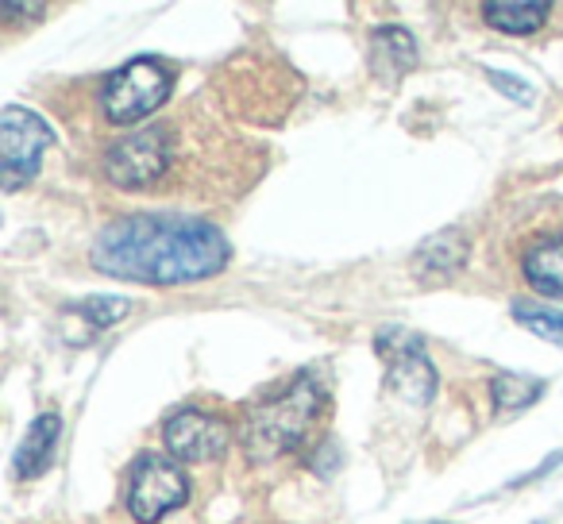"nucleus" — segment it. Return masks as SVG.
<instances>
[{
	"label": "nucleus",
	"mask_w": 563,
	"mask_h": 524,
	"mask_svg": "<svg viewBox=\"0 0 563 524\" xmlns=\"http://www.w3.org/2000/svg\"><path fill=\"white\" fill-rule=\"evenodd\" d=\"M101 275L140 286H186L224 270L228 239L217 224L194 216H124L112 220L89 247Z\"/></svg>",
	"instance_id": "1"
},
{
	"label": "nucleus",
	"mask_w": 563,
	"mask_h": 524,
	"mask_svg": "<svg viewBox=\"0 0 563 524\" xmlns=\"http://www.w3.org/2000/svg\"><path fill=\"white\" fill-rule=\"evenodd\" d=\"M321 405H324V390L309 375H298L282 393H274L263 405H255V413L247 421V444L258 455L298 451L309 439V432H313Z\"/></svg>",
	"instance_id": "2"
},
{
	"label": "nucleus",
	"mask_w": 563,
	"mask_h": 524,
	"mask_svg": "<svg viewBox=\"0 0 563 524\" xmlns=\"http://www.w3.org/2000/svg\"><path fill=\"white\" fill-rule=\"evenodd\" d=\"M174 89V74L158 58H135L124 70H117L101 89V112L112 124H140L151 112L166 104Z\"/></svg>",
	"instance_id": "3"
},
{
	"label": "nucleus",
	"mask_w": 563,
	"mask_h": 524,
	"mask_svg": "<svg viewBox=\"0 0 563 524\" xmlns=\"http://www.w3.org/2000/svg\"><path fill=\"white\" fill-rule=\"evenodd\" d=\"M189 501V478L181 459L170 451H143L132 467V486H128V513L140 524L163 521L170 509Z\"/></svg>",
	"instance_id": "4"
},
{
	"label": "nucleus",
	"mask_w": 563,
	"mask_h": 524,
	"mask_svg": "<svg viewBox=\"0 0 563 524\" xmlns=\"http://www.w3.org/2000/svg\"><path fill=\"white\" fill-rule=\"evenodd\" d=\"M174 158V140L166 127H140V132L117 140L104 150V178L117 189H147L151 181H158L170 170Z\"/></svg>",
	"instance_id": "5"
},
{
	"label": "nucleus",
	"mask_w": 563,
	"mask_h": 524,
	"mask_svg": "<svg viewBox=\"0 0 563 524\" xmlns=\"http://www.w3.org/2000/svg\"><path fill=\"white\" fill-rule=\"evenodd\" d=\"M51 140L55 135L43 124V116L20 109V104L4 109V120H0V158H4L0 186H4V193H16L20 186H27L40 174V158L51 147Z\"/></svg>",
	"instance_id": "6"
},
{
	"label": "nucleus",
	"mask_w": 563,
	"mask_h": 524,
	"mask_svg": "<svg viewBox=\"0 0 563 524\" xmlns=\"http://www.w3.org/2000/svg\"><path fill=\"white\" fill-rule=\"evenodd\" d=\"M378 355L386 359V378L390 386L413 405H429L437 398V370L424 355V344L406 328H386L375 339Z\"/></svg>",
	"instance_id": "7"
},
{
	"label": "nucleus",
	"mask_w": 563,
	"mask_h": 524,
	"mask_svg": "<svg viewBox=\"0 0 563 524\" xmlns=\"http://www.w3.org/2000/svg\"><path fill=\"white\" fill-rule=\"evenodd\" d=\"M163 439H166V451H170L174 459L205 462V459H217V455L228 451L232 428H228V421L205 413V409H178V413L166 416Z\"/></svg>",
	"instance_id": "8"
},
{
	"label": "nucleus",
	"mask_w": 563,
	"mask_h": 524,
	"mask_svg": "<svg viewBox=\"0 0 563 524\" xmlns=\"http://www.w3.org/2000/svg\"><path fill=\"white\" fill-rule=\"evenodd\" d=\"M463 263H467V239H463L455 227H448V232H437L432 239H424L421 247L413 250V263H409V267H413L417 282L440 286L452 275H460Z\"/></svg>",
	"instance_id": "9"
},
{
	"label": "nucleus",
	"mask_w": 563,
	"mask_h": 524,
	"mask_svg": "<svg viewBox=\"0 0 563 524\" xmlns=\"http://www.w3.org/2000/svg\"><path fill=\"white\" fill-rule=\"evenodd\" d=\"M521 275L544 298H563V232L537 235L521 255Z\"/></svg>",
	"instance_id": "10"
},
{
	"label": "nucleus",
	"mask_w": 563,
	"mask_h": 524,
	"mask_svg": "<svg viewBox=\"0 0 563 524\" xmlns=\"http://www.w3.org/2000/svg\"><path fill=\"white\" fill-rule=\"evenodd\" d=\"M58 439H63V416L58 413L35 416L24 444H20V451H16V478H24V482L27 478H40L43 470L51 467V459H55Z\"/></svg>",
	"instance_id": "11"
},
{
	"label": "nucleus",
	"mask_w": 563,
	"mask_h": 524,
	"mask_svg": "<svg viewBox=\"0 0 563 524\" xmlns=\"http://www.w3.org/2000/svg\"><path fill=\"white\" fill-rule=\"evenodd\" d=\"M371 63L378 74L394 78V74L413 70L417 63V43L406 27H375L371 32Z\"/></svg>",
	"instance_id": "12"
},
{
	"label": "nucleus",
	"mask_w": 563,
	"mask_h": 524,
	"mask_svg": "<svg viewBox=\"0 0 563 524\" xmlns=\"http://www.w3.org/2000/svg\"><path fill=\"white\" fill-rule=\"evenodd\" d=\"M483 16L486 24L506 35H532L552 16V4H544V0H529V4H506V0H498V4H483Z\"/></svg>",
	"instance_id": "13"
},
{
	"label": "nucleus",
	"mask_w": 563,
	"mask_h": 524,
	"mask_svg": "<svg viewBox=\"0 0 563 524\" xmlns=\"http://www.w3.org/2000/svg\"><path fill=\"white\" fill-rule=\"evenodd\" d=\"M544 393V382L537 378H525V375H498L490 382V401H494V413H517V409L532 405V401Z\"/></svg>",
	"instance_id": "14"
},
{
	"label": "nucleus",
	"mask_w": 563,
	"mask_h": 524,
	"mask_svg": "<svg viewBox=\"0 0 563 524\" xmlns=\"http://www.w3.org/2000/svg\"><path fill=\"white\" fill-rule=\"evenodd\" d=\"M514 316H517V324H525V328L532 332V336L563 347V309H544V305H525V301H517Z\"/></svg>",
	"instance_id": "15"
},
{
	"label": "nucleus",
	"mask_w": 563,
	"mask_h": 524,
	"mask_svg": "<svg viewBox=\"0 0 563 524\" xmlns=\"http://www.w3.org/2000/svg\"><path fill=\"white\" fill-rule=\"evenodd\" d=\"M74 313L86 316V321L93 324V332H101V328H112L117 321H124V316L132 313V305L120 298H89V301H81V305H74Z\"/></svg>",
	"instance_id": "16"
},
{
	"label": "nucleus",
	"mask_w": 563,
	"mask_h": 524,
	"mask_svg": "<svg viewBox=\"0 0 563 524\" xmlns=\"http://www.w3.org/2000/svg\"><path fill=\"white\" fill-rule=\"evenodd\" d=\"M486 78L494 81V89H501L506 97H514V101H529V89L525 86H517V78H509V74H501V70H490Z\"/></svg>",
	"instance_id": "17"
},
{
	"label": "nucleus",
	"mask_w": 563,
	"mask_h": 524,
	"mask_svg": "<svg viewBox=\"0 0 563 524\" xmlns=\"http://www.w3.org/2000/svg\"><path fill=\"white\" fill-rule=\"evenodd\" d=\"M4 16H43V4H4Z\"/></svg>",
	"instance_id": "18"
}]
</instances>
